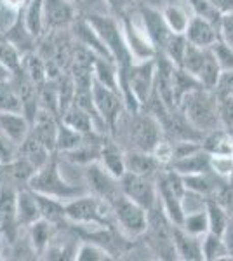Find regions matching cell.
<instances>
[{
	"label": "cell",
	"instance_id": "obj_51",
	"mask_svg": "<svg viewBox=\"0 0 233 261\" xmlns=\"http://www.w3.org/2000/svg\"><path fill=\"white\" fill-rule=\"evenodd\" d=\"M223 239H224V244H226V249H228V254H230V259H233V216H231L230 223H228L226 230H224Z\"/></svg>",
	"mask_w": 233,
	"mask_h": 261
},
{
	"label": "cell",
	"instance_id": "obj_9",
	"mask_svg": "<svg viewBox=\"0 0 233 261\" xmlns=\"http://www.w3.org/2000/svg\"><path fill=\"white\" fill-rule=\"evenodd\" d=\"M86 181L91 193H94L99 199L107 200L110 205L117 199H120L124 193L120 188V179L105 169L101 164L92 162L86 166Z\"/></svg>",
	"mask_w": 233,
	"mask_h": 261
},
{
	"label": "cell",
	"instance_id": "obj_21",
	"mask_svg": "<svg viewBox=\"0 0 233 261\" xmlns=\"http://www.w3.org/2000/svg\"><path fill=\"white\" fill-rule=\"evenodd\" d=\"M23 11L16 12V21L12 23V27L9 28V30H7L6 37H4V39H6L7 42H11V44L19 50L21 56L32 53V50L35 49V40H37L35 37L30 33L27 24H24Z\"/></svg>",
	"mask_w": 233,
	"mask_h": 261
},
{
	"label": "cell",
	"instance_id": "obj_24",
	"mask_svg": "<svg viewBox=\"0 0 233 261\" xmlns=\"http://www.w3.org/2000/svg\"><path fill=\"white\" fill-rule=\"evenodd\" d=\"M202 148L209 151L211 155H228V157H233V133H230L224 127L211 130L202 140Z\"/></svg>",
	"mask_w": 233,
	"mask_h": 261
},
{
	"label": "cell",
	"instance_id": "obj_36",
	"mask_svg": "<svg viewBox=\"0 0 233 261\" xmlns=\"http://www.w3.org/2000/svg\"><path fill=\"white\" fill-rule=\"evenodd\" d=\"M21 70H23L37 86H42V84L45 82V79H47V68H45L44 60H42L39 54L33 53V50L21 58Z\"/></svg>",
	"mask_w": 233,
	"mask_h": 261
},
{
	"label": "cell",
	"instance_id": "obj_2",
	"mask_svg": "<svg viewBox=\"0 0 233 261\" xmlns=\"http://www.w3.org/2000/svg\"><path fill=\"white\" fill-rule=\"evenodd\" d=\"M86 19L96 28V32L99 33V37L103 39L107 47L110 49V53H112V56H113V61H115L118 66V75L127 73L136 60H134L133 53H131L129 45H127V42H125L120 19H117L115 16H112V14L105 16V14H97V12L87 14Z\"/></svg>",
	"mask_w": 233,
	"mask_h": 261
},
{
	"label": "cell",
	"instance_id": "obj_54",
	"mask_svg": "<svg viewBox=\"0 0 233 261\" xmlns=\"http://www.w3.org/2000/svg\"><path fill=\"white\" fill-rule=\"evenodd\" d=\"M167 2H169V0H138V4H143V6H150V7H157V9H162V7Z\"/></svg>",
	"mask_w": 233,
	"mask_h": 261
},
{
	"label": "cell",
	"instance_id": "obj_46",
	"mask_svg": "<svg viewBox=\"0 0 233 261\" xmlns=\"http://www.w3.org/2000/svg\"><path fill=\"white\" fill-rule=\"evenodd\" d=\"M108 6V11L112 16H115L117 19H122L129 12L138 9V0H105Z\"/></svg>",
	"mask_w": 233,
	"mask_h": 261
},
{
	"label": "cell",
	"instance_id": "obj_3",
	"mask_svg": "<svg viewBox=\"0 0 233 261\" xmlns=\"http://www.w3.org/2000/svg\"><path fill=\"white\" fill-rule=\"evenodd\" d=\"M56 153L58 151H54L47 161V164L42 166L40 169H37L35 174L30 178V181H28L30 190L54 197V199L63 200V202H68L71 199H75V197L87 193L89 188L71 185L66 179L61 178V172H59V161H58Z\"/></svg>",
	"mask_w": 233,
	"mask_h": 261
},
{
	"label": "cell",
	"instance_id": "obj_49",
	"mask_svg": "<svg viewBox=\"0 0 233 261\" xmlns=\"http://www.w3.org/2000/svg\"><path fill=\"white\" fill-rule=\"evenodd\" d=\"M214 92L216 96H233V70L223 71Z\"/></svg>",
	"mask_w": 233,
	"mask_h": 261
},
{
	"label": "cell",
	"instance_id": "obj_17",
	"mask_svg": "<svg viewBox=\"0 0 233 261\" xmlns=\"http://www.w3.org/2000/svg\"><path fill=\"white\" fill-rule=\"evenodd\" d=\"M58 129H59V122H56V119H54L53 112L45 110V108H40L35 120H33V124H32V133L35 134L50 151H56Z\"/></svg>",
	"mask_w": 233,
	"mask_h": 261
},
{
	"label": "cell",
	"instance_id": "obj_32",
	"mask_svg": "<svg viewBox=\"0 0 233 261\" xmlns=\"http://www.w3.org/2000/svg\"><path fill=\"white\" fill-rule=\"evenodd\" d=\"M202 252H204V261L230 259L223 235L213 233V231H207L204 237H202Z\"/></svg>",
	"mask_w": 233,
	"mask_h": 261
},
{
	"label": "cell",
	"instance_id": "obj_34",
	"mask_svg": "<svg viewBox=\"0 0 233 261\" xmlns=\"http://www.w3.org/2000/svg\"><path fill=\"white\" fill-rule=\"evenodd\" d=\"M86 140V134L80 133V130L70 127L65 122H59V129H58V140H56V151H66L75 150L77 146H80Z\"/></svg>",
	"mask_w": 233,
	"mask_h": 261
},
{
	"label": "cell",
	"instance_id": "obj_16",
	"mask_svg": "<svg viewBox=\"0 0 233 261\" xmlns=\"http://www.w3.org/2000/svg\"><path fill=\"white\" fill-rule=\"evenodd\" d=\"M73 27H75V37H77V40L80 42V45L92 50L96 56H103V58H108V60H113L107 44H105L103 39L99 37V33L96 32V28L92 27L86 18L73 23Z\"/></svg>",
	"mask_w": 233,
	"mask_h": 261
},
{
	"label": "cell",
	"instance_id": "obj_8",
	"mask_svg": "<svg viewBox=\"0 0 233 261\" xmlns=\"http://www.w3.org/2000/svg\"><path fill=\"white\" fill-rule=\"evenodd\" d=\"M112 209L115 221L127 235H131V237L145 235L148 228V211L143 205L122 195L120 199H117L112 204Z\"/></svg>",
	"mask_w": 233,
	"mask_h": 261
},
{
	"label": "cell",
	"instance_id": "obj_1",
	"mask_svg": "<svg viewBox=\"0 0 233 261\" xmlns=\"http://www.w3.org/2000/svg\"><path fill=\"white\" fill-rule=\"evenodd\" d=\"M177 108L188 119L190 124L202 134L223 127L221 119H219V99L216 92L211 89L202 87V89L192 91L181 99Z\"/></svg>",
	"mask_w": 233,
	"mask_h": 261
},
{
	"label": "cell",
	"instance_id": "obj_35",
	"mask_svg": "<svg viewBox=\"0 0 233 261\" xmlns=\"http://www.w3.org/2000/svg\"><path fill=\"white\" fill-rule=\"evenodd\" d=\"M42 2L44 0H28L27 7L23 11V18H24V24L30 30L35 39H39L42 35L44 28V14H42Z\"/></svg>",
	"mask_w": 233,
	"mask_h": 261
},
{
	"label": "cell",
	"instance_id": "obj_13",
	"mask_svg": "<svg viewBox=\"0 0 233 261\" xmlns=\"http://www.w3.org/2000/svg\"><path fill=\"white\" fill-rule=\"evenodd\" d=\"M185 35L188 42L198 45V47H213L216 42L221 39V30H219V24L193 14Z\"/></svg>",
	"mask_w": 233,
	"mask_h": 261
},
{
	"label": "cell",
	"instance_id": "obj_27",
	"mask_svg": "<svg viewBox=\"0 0 233 261\" xmlns=\"http://www.w3.org/2000/svg\"><path fill=\"white\" fill-rule=\"evenodd\" d=\"M162 14L172 33H186V28H188L192 16L188 14V11L181 4H176L174 0H169L162 7Z\"/></svg>",
	"mask_w": 233,
	"mask_h": 261
},
{
	"label": "cell",
	"instance_id": "obj_7",
	"mask_svg": "<svg viewBox=\"0 0 233 261\" xmlns=\"http://www.w3.org/2000/svg\"><path fill=\"white\" fill-rule=\"evenodd\" d=\"M122 30H124L125 42L129 45L131 53H133L134 60L143 61V60H151L157 56V49L151 42L150 35L146 32V27L141 19L138 9H134L133 12H129L127 16L120 19Z\"/></svg>",
	"mask_w": 233,
	"mask_h": 261
},
{
	"label": "cell",
	"instance_id": "obj_18",
	"mask_svg": "<svg viewBox=\"0 0 233 261\" xmlns=\"http://www.w3.org/2000/svg\"><path fill=\"white\" fill-rule=\"evenodd\" d=\"M171 169L179 172L181 176L186 174H197V172H211L213 171V155L204 148L193 151V153L186 155V157L176 159L171 164Z\"/></svg>",
	"mask_w": 233,
	"mask_h": 261
},
{
	"label": "cell",
	"instance_id": "obj_40",
	"mask_svg": "<svg viewBox=\"0 0 233 261\" xmlns=\"http://www.w3.org/2000/svg\"><path fill=\"white\" fill-rule=\"evenodd\" d=\"M186 45H188V39H186L185 33H172L171 39H169L167 44H165L162 54H165V56L174 63L176 66H181Z\"/></svg>",
	"mask_w": 233,
	"mask_h": 261
},
{
	"label": "cell",
	"instance_id": "obj_31",
	"mask_svg": "<svg viewBox=\"0 0 233 261\" xmlns=\"http://www.w3.org/2000/svg\"><path fill=\"white\" fill-rule=\"evenodd\" d=\"M207 218H209V231L218 235H223L224 230H226L228 223H230L231 216L230 213L226 211V207L214 199V197H209L207 199Z\"/></svg>",
	"mask_w": 233,
	"mask_h": 261
},
{
	"label": "cell",
	"instance_id": "obj_37",
	"mask_svg": "<svg viewBox=\"0 0 233 261\" xmlns=\"http://www.w3.org/2000/svg\"><path fill=\"white\" fill-rule=\"evenodd\" d=\"M12 112V113H23V107H21L19 94L16 91L14 84L11 81L0 82V113Z\"/></svg>",
	"mask_w": 233,
	"mask_h": 261
},
{
	"label": "cell",
	"instance_id": "obj_22",
	"mask_svg": "<svg viewBox=\"0 0 233 261\" xmlns=\"http://www.w3.org/2000/svg\"><path fill=\"white\" fill-rule=\"evenodd\" d=\"M53 153L54 151H50L32 130H30L28 138L21 143V146H19V155L27 159L35 169H40L42 166H45Z\"/></svg>",
	"mask_w": 233,
	"mask_h": 261
},
{
	"label": "cell",
	"instance_id": "obj_57",
	"mask_svg": "<svg viewBox=\"0 0 233 261\" xmlns=\"http://www.w3.org/2000/svg\"><path fill=\"white\" fill-rule=\"evenodd\" d=\"M0 185H2V183H0Z\"/></svg>",
	"mask_w": 233,
	"mask_h": 261
},
{
	"label": "cell",
	"instance_id": "obj_10",
	"mask_svg": "<svg viewBox=\"0 0 233 261\" xmlns=\"http://www.w3.org/2000/svg\"><path fill=\"white\" fill-rule=\"evenodd\" d=\"M120 188L127 199L143 205L146 211L159 202V190H157L155 178H146V176H139L127 171L120 178Z\"/></svg>",
	"mask_w": 233,
	"mask_h": 261
},
{
	"label": "cell",
	"instance_id": "obj_53",
	"mask_svg": "<svg viewBox=\"0 0 233 261\" xmlns=\"http://www.w3.org/2000/svg\"><path fill=\"white\" fill-rule=\"evenodd\" d=\"M2 4L6 7H9V9H12L14 12H19L27 7L28 0H2Z\"/></svg>",
	"mask_w": 233,
	"mask_h": 261
},
{
	"label": "cell",
	"instance_id": "obj_20",
	"mask_svg": "<svg viewBox=\"0 0 233 261\" xmlns=\"http://www.w3.org/2000/svg\"><path fill=\"white\" fill-rule=\"evenodd\" d=\"M16 220L19 226L30 228L35 221L42 220L39 202L35 199L33 190H21L18 192V204H16Z\"/></svg>",
	"mask_w": 233,
	"mask_h": 261
},
{
	"label": "cell",
	"instance_id": "obj_28",
	"mask_svg": "<svg viewBox=\"0 0 233 261\" xmlns=\"http://www.w3.org/2000/svg\"><path fill=\"white\" fill-rule=\"evenodd\" d=\"M63 122L68 124L70 127L80 130L84 134H91L94 133V119L87 110H84L82 107H79L77 103H71L65 112H63Z\"/></svg>",
	"mask_w": 233,
	"mask_h": 261
},
{
	"label": "cell",
	"instance_id": "obj_5",
	"mask_svg": "<svg viewBox=\"0 0 233 261\" xmlns=\"http://www.w3.org/2000/svg\"><path fill=\"white\" fill-rule=\"evenodd\" d=\"M125 125V133L129 136V141L133 143V150L153 151L159 141L165 138L160 122L145 110L134 113L129 112V120Z\"/></svg>",
	"mask_w": 233,
	"mask_h": 261
},
{
	"label": "cell",
	"instance_id": "obj_41",
	"mask_svg": "<svg viewBox=\"0 0 233 261\" xmlns=\"http://www.w3.org/2000/svg\"><path fill=\"white\" fill-rule=\"evenodd\" d=\"M183 228L192 235H197V237H204V235L209 231V218H207V211H198V213H190L185 214L183 220Z\"/></svg>",
	"mask_w": 233,
	"mask_h": 261
},
{
	"label": "cell",
	"instance_id": "obj_52",
	"mask_svg": "<svg viewBox=\"0 0 233 261\" xmlns=\"http://www.w3.org/2000/svg\"><path fill=\"white\" fill-rule=\"evenodd\" d=\"M209 2L213 4L221 14H226V12L233 11V0H209Z\"/></svg>",
	"mask_w": 233,
	"mask_h": 261
},
{
	"label": "cell",
	"instance_id": "obj_12",
	"mask_svg": "<svg viewBox=\"0 0 233 261\" xmlns=\"http://www.w3.org/2000/svg\"><path fill=\"white\" fill-rule=\"evenodd\" d=\"M138 11H139V14H141V19H143V23H145L146 32H148V35H150L151 42H153L157 53H162L167 40L171 39V35H172L171 28L167 27V23H165V19H164L162 9L139 4Z\"/></svg>",
	"mask_w": 233,
	"mask_h": 261
},
{
	"label": "cell",
	"instance_id": "obj_33",
	"mask_svg": "<svg viewBox=\"0 0 233 261\" xmlns=\"http://www.w3.org/2000/svg\"><path fill=\"white\" fill-rule=\"evenodd\" d=\"M221 73H223V70H221V66H219L218 60H216L213 49L207 47L205 61H204V65H202V68H200V71H198V75H197L198 81L202 82V86H204L205 89L214 91L216 86H218V82H219Z\"/></svg>",
	"mask_w": 233,
	"mask_h": 261
},
{
	"label": "cell",
	"instance_id": "obj_45",
	"mask_svg": "<svg viewBox=\"0 0 233 261\" xmlns=\"http://www.w3.org/2000/svg\"><path fill=\"white\" fill-rule=\"evenodd\" d=\"M151 153L155 155V159L164 167H169L174 161V141H171L169 138H164V140L159 141V145L155 146Z\"/></svg>",
	"mask_w": 233,
	"mask_h": 261
},
{
	"label": "cell",
	"instance_id": "obj_14",
	"mask_svg": "<svg viewBox=\"0 0 233 261\" xmlns=\"http://www.w3.org/2000/svg\"><path fill=\"white\" fill-rule=\"evenodd\" d=\"M172 239L177 258L185 261H204V252H202V237L188 233L183 226L174 225L172 230Z\"/></svg>",
	"mask_w": 233,
	"mask_h": 261
},
{
	"label": "cell",
	"instance_id": "obj_48",
	"mask_svg": "<svg viewBox=\"0 0 233 261\" xmlns=\"http://www.w3.org/2000/svg\"><path fill=\"white\" fill-rule=\"evenodd\" d=\"M213 171L221 178H228L233 172V157L228 155H213Z\"/></svg>",
	"mask_w": 233,
	"mask_h": 261
},
{
	"label": "cell",
	"instance_id": "obj_43",
	"mask_svg": "<svg viewBox=\"0 0 233 261\" xmlns=\"http://www.w3.org/2000/svg\"><path fill=\"white\" fill-rule=\"evenodd\" d=\"M207 199H209L207 195H202V193L186 188V192L183 193V197H181V205H183L185 214L204 211L207 207Z\"/></svg>",
	"mask_w": 233,
	"mask_h": 261
},
{
	"label": "cell",
	"instance_id": "obj_15",
	"mask_svg": "<svg viewBox=\"0 0 233 261\" xmlns=\"http://www.w3.org/2000/svg\"><path fill=\"white\" fill-rule=\"evenodd\" d=\"M125 167L129 172L146 176V178H157V174L164 169V166L157 161L151 151H143V150L125 151Z\"/></svg>",
	"mask_w": 233,
	"mask_h": 261
},
{
	"label": "cell",
	"instance_id": "obj_38",
	"mask_svg": "<svg viewBox=\"0 0 233 261\" xmlns=\"http://www.w3.org/2000/svg\"><path fill=\"white\" fill-rule=\"evenodd\" d=\"M205 56H207V47H198V45L188 42L185 56H183V63H181V68H185L186 71H190V73H193L195 77H197L202 65H204V61H205Z\"/></svg>",
	"mask_w": 233,
	"mask_h": 261
},
{
	"label": "cell",
	"instance_id": "obj_30",
	"mask_svg": "<svg viewBox=\"0 0 233 261\" xmlns=\"http://www.w3.org/2000/svg\"><path fill=\"white\" fill-rule=\"evenodd\" d=\"M202 82L198 81V77H195L193 73L186 71L181 66H176L174 68V103L176 107H179L181 99L185 98L186 94H190L192 91L202 89Z\"/></svg>",
	"mask_w": 233,
	"mask_h": 261
},
{
	"label": "cell",
	"instance_id": "obj_42",
	"mask_svg": "<svg viewBox=\"0 0 233 261\" xmlns=\"http://www.w3.org/2000/svg\"><path fill=\"white\" fill-rule=\"evenodd\" d=\"M21 58L23 56L19 54V50L11 42H7L6 39H0V63H4L12 73L21 71Z\"/></svg>",
	"mask_w": 233,
	"mask_h": 261
},
{
	"label": "cell",
	"instance_id": "obj_26",
	"mask_svg": "<svg viewBox=\"0 0 233 261\" xmlns=\"http://www.w3.org/2000/svg\"><path fill=\"white\" fill-rule=\"evenodd\" d=\"M33 193H35V199L39 202L40 214L44 220L53 223L54 226H61L65 221H68L63 200H58V199H54V197L44 195V193H39V192H33Z\"/></svg>",
	"mask_w": 233,
	"mask_h": 261
},
{
	"label": "cell",
	"instance_id": "obj_11",
	"mask_svg": "<svg viewBox=\"0 0 233 261\" xmlns=\"http://www.w3.org/2000/svg\"><path fill=\"white\" fill-rule=\"evenodd\" d=\"M44 28L49 32L63 30L75 23L73 0H44L42 2Z\"/></svg>",
	"mask_w": 233,
	"mask_h": 261
},
{
	"label": "cell",
	"instance_id": "obj_47",
	"mask_svg": "<svg viewBox=\"0 0 233 261\" xmlns=\"http://www.w3.org/2000/svg\"><path fill=\"white\" fill-rule=\"evenodd\" d=\"M219 99V119L221 125L233 133V96H218Z\"/></svg>",
	"mask_w": 233,
	"mask_h": 261
},
{
	"label": "cell",
	"instance_id": "obj_19",
	"mask_svg": "<svg viewBox=\"0 0 233 261\" xmlns=\"http://www.w3.org/2000/svg\"><path fill=\"white\" fill-rule=\"evenodd\" d=\"M30 130H32V124H30L23 113H12V112L0 113V133L6 134L16 145L21 146V143L28 138Z\"/></svg>",
	"mask_w": 233,
	"mask_h": 261
},
{
	"label": "cell",
	"instance_id": "obj_55",
	"mask_svg": "<svg viewBox=\"0 0 233 261\" xmlns=\"http://www.w3.org/2000/svg\"><path fill=\"white\" fill-rule=\"evenodd\" d=\"M12 77H14V73H12V71L7 68L6 65H4V63H0V82H2V81H11Z\"/></svg>",
	"mask_w": 233,
	"mask_h": 261
},
{
	"label": "cell",
	"instance_id": "obj_29",
	"mask_svg": "<svg viewBox=\"0 0 233 261\" xmlns=\"http://www.w3.org/2000/svg\"><path fill=\"white\" fill-rule=\"evenodd\" d=\"M28 230H30V242H32L33 254H39V256L44 254L49 247L50 239H53L54 225L42 218V220L33 223Z\"/></svg>",
	"mask_w": 233,
	"mask_h": 261
},
{
	"label": "cell",
	"instance_id": "obj_25",
	"mask_svg": "<svg viewBox=\"0 0 233 261\" xmlns=\"http://www.w3.org/2000/svg\"><path fill=\"white\" fill-rule=\"evenodd\" d=\"M223 178L218 176L214 171L211 172H197V174H186L183 176V181H185V187L188 190H193V192H198L202 195H207V197H214L216 192L221 188L219 181Z\"/></svg>",
	"mask_w": 233,
	"mask_h": 261
},
{
	"label": "cell",
	"instance_id": "obj_4",
	"mask_svg": "<svg viewBox=\"0 0 233 261\" xmlns=\"http://www.w3.org/2000/svg\"><path fill=\"white\" fill-rule=\"evenodd\" d=\"M65 209L68 221L77 223L80 226H113L112 220H110V216L113 214L112 205L94 193H84V195L65 202Z\"/></svg>",
	"mask_w": 233,
	"mask_h": 261
},
{
	"label": "cell",
	"instance_id": "obj_56",
	"mask_svg": "<svg viewBox=\"0 0 233 261\" xmlns=\"http://www.w3.org/2000/svg\"><path fill=\"white\" fill-rule=\"evenodd\" d=\"M73 2H75V0H73ZM77 2H79V0H77Z\"/></svg>",
	"mask_w": 233,
	"mask_h": 261
},
{
	"label": "cell",
	"instance_id": "obj_50",
	"mask_svg": "<svg viewBox=\"0 0 233 261\" xmlns=\"http://www.w3.org/2000/svg\"><path fill=\"white\" fill-rule=\"evenodd\" d=\"M219 30H221V39L233 47V11L221 16Z\"/></svg>",
	"mask_w": 233,
	"mask_h": 261
},
{
	"label": "cell",
	"instance_id": "obj_44",
	"mask_svg": "<svg viewBox=\"0 0 233 261\" xmlns=\"http://www.w3.org/2000/svg\"><path fill=\"white\" fill-rule=\"evenodd\" d=\"M211 49H213L216 60H218L219 66H221L223 71L233 70V47L230 44H226L223 39H219Z\"/></svg>",
	"mask_w": 233,
	"mask_h": 261
},
{
	"label": "cell",
	"instance_id": "obj_23",
	"mask_svg": "<svg viewBox=\"0 0 233 261\" xmlns=\"http://www.w3.org/2000/svg\"><path fill=\"white\" fill-rule=\"evenodd\" d=\"M99 162H101V166L110 172V174H113L118 179H120L122 176L127 172L125 153L122 151V148L117 145L115 141H105L103 143Z\"/></svg>",
	"mask_w": 233,
	"mask_h": 261
},
{
	"label": "cell",
	"instance_id": "obj_39",
	"mask_svg": "<svg viewBox=\"0 0 233 261\" xmlns=\"http://www.w3.org/2000/svg\"><path fill=\"white\" fill-rule=\"evenodd\" d=\"M75 259L77 261H110L115 258H113L103 246H99V244H96L92 241H87L79 246Z\"/></svg>",
	"mask_w": 233,
	"mask_h": 261
},
{
	"label": "cell",
	"instance_id": "obj_6",
	"mask_svg": "<svg viewBox=\"0 0 233 261\" xmlns=\"http://www.w3.org/2000/svg\"><path fill=\"white\" fill-rule=\"evenodd\" d=\"M92 98H94L96 112L103 120L105 127L112 136H115L118 120L122 119L124 112H127L124 96L120 92L110 89L96 79H92Z\"/></svg>",
	"mask_w": 233,
	"mask_h": 261
}]
</instances>
